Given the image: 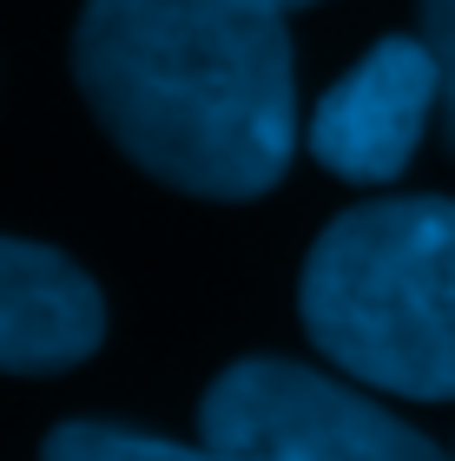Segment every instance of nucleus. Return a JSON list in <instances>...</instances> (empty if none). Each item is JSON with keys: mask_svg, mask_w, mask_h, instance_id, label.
Segmentation results:
<instances>
[{"mask_svg": "<svg viewBox=\"0 0 455 461\" xmlns=\"http://www.w3.org/2000/svg\"><path fill=\"white\" fill-rule=\"evenodd\" d=\"M73 79L113 145L192 198L271 192L297 145L278 0H86Z\"/></svg>", "mask_w": 455, "mask_h": 461, "instance_id": "f257e3e1", "label": "nucleus"}, {"mask_svg": "<svg viewBox=\"0 0 455 461\" xmlns=\"http://www.w3.org/2000/svg\"><path fill=\"white\" fill-rule=\"evenodd\" d=\"M304 330L343 375L442 402L455 395V204H357L310 244Z\"/></svg>", "mask_w": 455, "mask_h": 461, "instance_id": "f03ea898", "label": "nucleus"}, {"mask_svg": "<svg viewBox=\"0 0 455 461\" xmlns=\"http://www.w3.org/2000/svg\"><path fill=\"white\" fill-rule=\"evenodd\" d=\"M198 435L224 461H449L369 395L278 356L224 369L205 389Z\"/></svg>", "mask_w": 455, "mask_h": 461, "instance_id": "7ed1b4c3", "label": "nucleus"}, {"mask_svg": "<svg viewBox=\"0 0 455 461\" xmlns=\"http://www.w3.org/2000/svg\"><path fill=\"white\" fill-rule=\"evenodd\" d=\"M442 93L429 40H377L310 113V152L350 185H389L416 158L429 106Z\"/></svg>", "mask_w": 455, "mask_h": 461, "instance_id": "20e7f679", "label": "nucleus"}, {"mask_svg": "<svg viewBox=\"0 0 455 461\" xmlns=\"http://www.w3.org/2000/svg\"><path fill=\"white\" fill-rule=\"evenodd\" d=\"M106 310L79 264L47 244L0 238V369L7 375H53L99 349Z\"/></svg>", "mask_w": 455, "mask_h": 461, "instance_id": "39448f33", "label": "nucleus"}, {"mask_svg": "<svg viewBox=\"0 0 455 461\" xmlns=\"http://www.w3.org/2000/svg\"><path fill=\"white\" fill-rule=\"evenodd\" d=\"M47 461H224L218 448H185V442H159L139 429H113V422H67L47 435Z\"/></svg>", "mask_w": 455, "mask_h": 461, "instance_id": "423d86ee", "label": "nucleus"}, {"mask_svg": "<svg viewBox=\"0 0 455 461\" xmlns=\"http://www.w3.org/2000/svg\"><path fill=\"white\" fill-rule=\"evenodd\" d=\"M423 40L436 53L442 99H449V139H455V0H423Z\"/></svg>", "mask_w": 455, "mask_h": 461, "instance_id": "0eeeda50", "label": "nucleus"}, {"mask_svg": "<svg viewBox=\"0 0 455 461\" xmlns=\"http://www.w3.org/2000/svg\"><path fill=\"white\" fill-rule=\"evenodd\" d=\"M278 7H284V14H291V7H310V0H278Z\"/></svg>", "mask_w": 455, "mask_h": 461, "instance_id": "6e6552de", "label": "nucleus"}]
</instances>
